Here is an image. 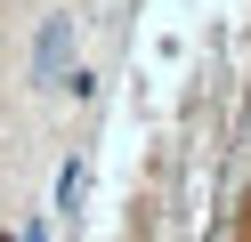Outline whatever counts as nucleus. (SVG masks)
<instances>
[{"label": "nucleus", "mask_w": 251, "mask_h": 242, "mask_svg": "<svg viewBox=\"0 0 251 242\" xmlns=\"http://www.w3.org/2000/svg\"><path fill=\"white\" fill-rule=\"evenodd\" d=\"M65 57H73V16H49L41 48H33V81L41 89H65Z\"/></svg>", "instance_id": "1"}, {"label": "nucleus", "mask_w": 251, "mask_h": 242, "mask_svg": "<svg viewBox=\"0 0 251 242\" xmlns=\"http://www.w3.org/2000/svg\"><path fill=\"white\" fill-rule=\"evenodd\" d=\"M0 242H41V226H17V234H0Z\"/></svg>", "instance_id": "2"}]
</instances>
